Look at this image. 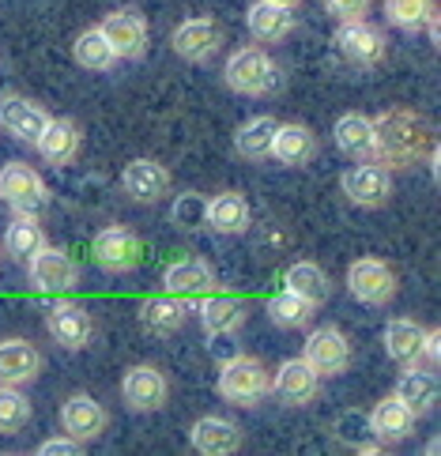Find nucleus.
<instances>
[{"instance_id":"1","label":"nucleus","mask_w":441,"mask_h":456,"mask_svg":"<svg viewBox=\"0 0 441 456\" xmlns=\"http://www.w3.org/2000/svg\"><path fill=\"white\" fill-rule=\"evenodd\" d=\"M373 136H378V162L396 170H415L427 151L434 148V133L422 113L412 106H388L373 118Z\"/></svg>"},{"instance_id":"2","label":"nucleus","mask_w":441,"mask_h":456,"mask_svg":"<svg viewBox=\"0 0 441 456\" xmlns=\"http://www.w3.org/2000/svg\"><path fill=\"white\" fill-rule=\"evenodd\" d=\"M219 396L234 407H257L272 393V373L257 354H231L219 366Z\"/></svg>"},{"instance_id":"3","label":"nucleus","mask_w":441,"mask_h":456,"mask_svg":"<svg viewBox=\"0 0 441 456\" xmlns=\"http://www.w3.org/2000/svg\"><path fill=\"white\" fill-rule=\"evenodd\" d=\"M223 84L234 94H245V99H260L280 84V64L272 61L265 45H241L223 64Z\"/></svg>"},{"instance_id":"4","label":"nucleus","mask_w":441,"mask_h":456,"mask_svg":"<svg viewBox=\"0 0 441 456\" xmlns=\"http://www.w3.org/2000/svg\"><path fill=\"white\" fill-rule=\"evenodd\" d=\"M27 280L38 295H69V290L79 287V265L72 260V253L45 241L38 253L27 256Z\"/></svg>"},{"instance_id":"5","label":"nucleus","mask_w":441,"mask_h":456,"mask_svg":"<svg viewBox=\"0 0 441 456\" xmlns=\"http://www.w3.org/2000/svg\"><path fill=\"white\" fill-rule=\"evenodd\" d=\"M91 256L94 265L110 272V275H128L140 268L143 260V241L133 226H102L91 241Z\"/></svg>"},{"instance_id":"6","label":"nucleus","mask_w":441,"mask_h":456,"mask_svg":"<svg viewBox=\"0 0 441 456\" xmlns=\"http://www.w3.org/2000/svg\"><path fill=\"white\" fill-rule=\"evenodd\" d=\"M347 295L355 302L363 305H388L392 298H396V272H392V265H385V260L378 256H358L347 265Z\"/></svg>"},{"instance_id":"7","label":"nucleus","mask_w":441,"mask_h":456,"mask_svg":"<svg viewBox=\"0 0 441 456\" xmlns=\"http://www.w3.org/2000/svg\"><path fill=\"white\" fill-rule=\"evenodd\" d=\"M336 50L339 57L355 64V69H378V64L388 57V38L378 23H366V20H347L339 23L336 30Z\"/></svg>"},{"instance_id":"8","label":"nucleus","mask_w":441,"mask_h":456,"mask_svg":"<svg viewBox=\"0 0 441 456\" xmlns=\"http://www.w3.org/2000/svg\"><path fill=\"white\" fill-rule=\"evenodd\" d=\"M0 200L12 211H38L49 204V185L45 177L23 159H12L0 167Z\"/></svg>"},{"instance_id":"9","label":"nucleus","mask_w":441,"mask_h":456,"mask_svg":"<svg viewBox=\"0 0 441 456\" xmlns=\"http://www.w3.org/2000/svg\"><path fill=\"white\" fill-rule=\"evenodd\" d=\"M302 358L314 366V373L324 381V378H339V373H347L355 351H351V339L343 336L336 324H321V329H314L306 336Z\"/></svg>"},{"instance_id":"10","label":"nucleus","mask_w":441,"mask_h":456,"mask_svg":"<svg viewBox=\"0 0 441 456\" xmlns=\"http://www.w3.org/2000/svg\"><path fill=\"white\" fill-rule=\"evenodd\" d=\"M121 400L128 411L136 415H151V411H162L170 400V381L167 373H162L159 366H147V362H136L125 370L121 378Z\"/></svg>"},{"instance_id":"11","label":"nucleus","mask_w":441,"mask_h":456,"mask_svg":"<svg viewBox=\"0 0 441 456\" xmlns=\"http://www.w3.org/2000/svg\"><path fill=\"white\" fill-rule=\"evenodd\" d=\"M339 189L358 208H385L392 200V170L381 167L378 159L355 162L351 170L339 174Z\"/></svg>"},{"instance_id":"12","label":"nucleus","mask_w":441,"mask_h":456,"mask_svg":"<svg viewBox=\"0 0 441 456\" xmlns=\"http://www.w3.org/2000/svg\"><path fill=\"white\" fill-rule=\"evenodd\" d=\"M283 407H309L321 396V378L314 373V366L306 358H283L280 370L272 373V393Z\"/></svg>"},{"instance_id":"13","label":"nucleus","mask_w":441,"mask_h":456,"mask_svg":"<svg viewBox=\"0 0 441 456\" xmlns=\"http://www.w3.org/2000/svg\"><path fill=\"white\" fill-rule=\"evenodd\" d=\"M49 121V110L35 99H27V94L20 91H8V94H0V128L12 136V140H20L27 143V148H35V140L38 133L45 128Z\"/></svg>"},{"instance_id":"14","label":"nucleus","mask_w":441,"mask_h":456,"mask_svg":"<svg viewBox=\"0 0 441 456\" xmlns=\"http://www.w3.org/2000/svg\"><path fill=\"white\" fill-rule=\"evenodd\" d=\"M223 27L216 20H208V15H196V20H185L182 27L170 35V45H174V53L189 61V64H204L211 61L219 50H223Z\"/></svg>"},{"instance_id":"15","label":"nucleus","mask_w":441,"mask_h":456,"mask_svg":"<svg viewBox=\"0 0 441 456\" xmlns=\"http://www.w3.org/2000/svg\"><path fill=\"white\" fill-rule=\"evenodd\" d=\"M121 189L128 192V200H136V204H159L170 197L174 177L155 159H133L121 170Z\"/></svg>"},{"instance_id":"16","label":"nucleus","mask_w":441,"mask_h":456,"mask_svg":"<svg viewBox=\"0 0 441 456\" xmlns=\"http://www.w3.org/2000/svg\"><path fill=\"white\" fill-rule=\"evenodd\" d=\"M45 332L49 339H53L57 347L64 351H84L91 344V336H94V321L84 305H76V302H57L53 309L45 314Z\"/></svg>"},{"instance_id":"17","label":"nucleus","mask_w":441,"mask_h":456,"mask_svg":"<svg viewBox=\"0 0 441 456\" xmlns=\"http://www.w3.org/2000/svg\"><path fill=\"white\" fill-rule=\"evenodd\" d=\"M98 27H102V35L110 38L118 61H140V57L147 53V20H143L136 8H118V12H110Z\"/></svg>"},{"instance_id":"18","label":"nucleus","mask_w":441,"mask_h":456,"mask_svg":"<svg viewBox=\"0 0 441 456\" xmlns=\"http://www.w3.org/2000/svg\"><path fill=\"white\" fill-rule=\"evenodd\" d=\"M42 366H45V358L30 339H23V336L0 339V385L23 388L42 378Z\"/></svg>"},{"instance_id":"19","label":"nucleus","mask_w":441,"mask_h":456,"mask_svg":"<svg viewBox=\"0 0 441 456\" xmlns=\"http://www.w3.org/2000/svg\"><path fill=\"white\" fill-rule=\"evenodd\" d=\"M192 314L200 317L208 336H234L241 324H245V302L234 298L231 290L211 287L208 295H200V302H196Z\"/></svg>"},{"instance_id":"20","label":"nucleus","mask_w":441,"mask_h":456,"mask_svg":"<svg viewBox=\"0 0 441 456\" xmlns=\"http://www.w3.org/2000/svg\"><path fill=\"white\" fill-rule=\"evenodd\" d=\"M366 422H370V434L378 437L381 445H400V442H407V437L415 434L419 415L400 396H385V400L373 403V411L366 415Z\"/></svg>"},{"instance_id":"21","label":"nucleus","mask_w":441,"mask_h":456,"mask_svg":"<svg viewBox=\"0 0 441 456\" xmlns=\"http://www.w3.org/2000/svg\"><path fill=\"white\" fill-rule=\"evenodd\" d=\"M110 427V415H106V407L98 403L94 396L87 393H72L69 400L61 403V430L76 437V442H94L98 434H102Z\"/></svg>"},{"instance_id":"22","label":"nucleus","mask_w":441,"mask_h":456,"mask_svg":"<svg viewBox=\"0 0 441 456\" xmlns=\"http://www.w3.org/2000/svg\"><path fill=\"white\" fill-rule=\"evenodd\" d=\"M332 140L336 148L347 155L351 162H370L378 159V136H373V118H366V113H339L336 125H332Z\"/></svg>"},{"instance_id":"23","label":"nucleus","mask_w":441,"mask_h":456,"mask_svg":"<svg viewBox=\"0 0 441 456\" xmlns=\"http://www.w3.org/2000/svg\"><path fill=\"white\" fill-rule=\"evenodd\" d=\"M189 445L200 456H231L241 449V430L223 415H200L189 427Z\"/></svg>"},{"instance_id":"24","label":"nucleus","mask_w":441,"mask_h":456,"mask_svg":"<svg viewBox=\"0 0 441 456\" xmlns=\"http://www.w3.org/2000/svg\"><path fill=\"white\" fill-rule=\"evenodd\" d=\"M79 143H84V133H79V125L72 118H49L35 140V151L49 167H69L79 155Z\"/></svg>"},{"instance_id":"25","label":"nucleus","mask_w":441,"mask_h":456,"mask_svg":"<svg viewBox=\"0 0 441 456\" xmlns=\"http://www.w3.org/2000/svg\"><path fill=\"white\" fill-rule=\"evenodd\" d=\"M189 314H192L189 298L167 295V290H162V295L147 298V302L140 305V329H143L147 336H174V332L185 329Z\"/></svg>"},{"instance_id":"26","label":"nucleus","mask_w":441,"mask_h":456,"mask_svg":"<svg viewBox=\"0 0 441 456\" xmlns=\"http://www.w3.org/2000/svg\"><path fill=\"white\" fill-rule=\"evenodd\" d=\"M211 287H216V268L200 256H182V260H174V265H167V272H162V290H167V295L200 298Z\"/></svg>"},{"instance_id":"27","label":"nucleus","mask_w":441,"mask_h":456,"mask_svg":"<svg viewBox=\"0 0 441 456\" xmlns=\"http://www.w3.org/2000/svg\"><path fill=\"white\" fill-rule=\"evenodd\" d=\"M253 223V211H249V200L241 192L226 189V192H216L208 204H204V226L216 234H245Z\"/></svg>"},{"instance_id":"28","label":"nucleus","mask_w":441,"mask_h":456,"mask_svg":"<svg viewBox=\"0 0 441 456\" xmlns=\"http://www.w3.org/2000/svg\"><path fill=\"white\" fill-rule=\"evenodd\" d=\"M314 155H317V136L309 133V125H298V121L275 125L268 159H275L280 167H306V162H314Z\"/></svg>"},{"instance_id":"29","label":"nucleus","mask_w":441,"mask_h":456,"mask_svg":"<svg viewBox=\"0 0 441 456\" xmlns=\"http://www.w3.org/2000/svg\"><path fill=\"white\" fill-rule=\"evenodd\" d=\"M245 27H249L253 42L275 45L294 30V8L272 4V0H257V4H249V12H245Z\"/></svg>"},{"instance_id":"30","label":"nucleus","mask_w":441,"mask_h":456,"mask_svg":"<svg viewBox=\"0 0 441 456\" xmlns=\"http://www.w3.org/2000/svg\"><path fill=\"white\" fill-rule=\"evenodd\" d=\"M437 393H441L437 373L422 370V362H415V366H404L400 381H396V393H392V396H400L415 415H430L437 407Z\"/></svg>"},{"instance_id":"31","label":"nucleus","mask_w":441,"mask_h":456,"mask_svg":"<svg viewBox=\"0 0 441 456\" xmlns=\"http://www.w3.org/2000/svg\"><path fill=\"white\" fill-rule=\"evenodd\" d=\"M422 336H427V329H422L419 321H412V317H392L385 324V332H381L385 354L396 366H415L419 354H422Z\"/></svg>"},{"instance_id":"32","label":"nucleus","mask_w":441,"mask_h":456,"mask_svg":"<svg viewBox=\"0 0 441 456\" xmlns=\"http://www.w3.org/2000/svg\"><path fill=\"white\" fill-rule=\"evenodd\" d=\"M45 246V231L35 211H15L8 231H4V241H0V249H4L12 260H20V265H27L30 253H38Z\"/></svg>"},{"instance_id":"33","label":"nucleus","mask_w":441,"mask_h":456,"mask_svg":"<svg viewBox=\"0 0 441 456\" xmlns=\"http://www.w3.org/2000/svg\"><path fill=\"white\" fill-rule=\"evenodd\" d=\"M283 287L290 290V295L314 302L317 309L332 295V283H329V275H324V268L317 265V260H294V265L283 272Z\"/></svg>"},{"instance_id":"34","label":"nucleus","mask_w":441,"mask_h":456,"mask_svg":"<svg viewBox=\"0 0 441 456\" xmlns=\"http://www.w3.org/2000/svg\"><path fill=\"white\" fill-rule=\"evenodd\" d=\"M275 121L272 113H257V118L241 121L238 133H234V151L245 159V162H265L272 155V136H275Z\"/></svg>"},{"instance_id":"35","label":"nucleus","mask_w":441,"mask_h":456,"mask_svg":"<svg viewBox=\"0 0 441 456\" xmlns=\"http://www.w3.org/2000/svg\"><path fill=\"white\" fill-rule=\"evenodd\" d=\"M72 61L84 72H110L113 64H118V53H113L110 38L102 35V27H87V30H79L72 42Z\"/></svg>"},{"instance_id":"36","label":"nucleus","mask_w":441,"mask_h":456,"mask_svg":"<svg viewBox=\"0 0 441 456\" xmlns=\"http://www.w3.org/2000/svg\"><path fill=\"white\" fill-rule=\"evenodd\" d=\"M314 314H317V305L298 298V295H290L287 287L280 290V295L268 298V321L275 324V329H306V324L314 321Z\"/></svg>"},{"instance_id":"37","label":"nucleus","mask_w":441,"mask_h":456,"mask_svg":"<svg viewBox=\"0 0 441 456\" xmlns=\"http://www.w3.org/2000/svg\"><path fill=\"white\" fill-rule=\"evenodd\" d=\"M30 419H35V407H30V400L15 385H0V434H4V437L23 434L30 427Z\"/></svg>"},{"instance_id":"38","label":"nucleus","mask_w":441,"mask_h":456,"mask_svg":"<svg viewBox=\"0 0 441 456\" xmlns=\"http://www.w3.org/2000/svg\"><path fill=\"white\" fill-rule=\"evenodd\" d=\"M434 12H437V0H385L388 27L407 30V35H415V30L427 27V20Z\"/></svg>"},{"instance_id":"39","label":"nucleus","mask_w":441,"mask_h":456,"mask_svg":"<svg viewBox=\"0 0 441 456\" xmlns=\"http://www.w3.org/2000/svg\"><path fill=\"white\" fill-rule=\"evenodd\" d=\"M204 197L200 192H182L177 197V204H174V211H170V219H174V226H182V231H200L204 226Z\"/></svg>"},{"instance_id":"40","label":"nucleus","mask_w":441,"mask_h":456,"mask_svg":"<svg viewBox=\"0 0 441 456\" xmlns=\"http://www.w3.org/2000/svg\"><path fill=\"white\" fill-rule=\"evenodd\" d=\"M373 0H321V8L332 15V20L339 23H347V20H366V12H370Z\"/></svg>"},{"instance_id":"41","label":"nucleus","mask_w":441,"mask_h":456,"mask_svg":"<svg viewBox=\"0 0 441 456\" xmlns=\"http://www.w3.org/2000/svg\"><path fill=\"white\" fill-rule=\"evenodd\" d=\"M87 445L84 442H76V437H69V434H61V437H49V442H42L38 445V452L42 456H64V452H72V456H79Z\"/></svg>"},{"instance_id":"42","label":"nucleus","mask_w":441,"mask_h":456,"mask_svg":"<svg viewBox=\"0 0 441 456\" xmlns=\"http://www.w3.org/2000/svg\"><path fill=\"white\" fill-rule=\"evenodd\" d=\"M437 358H441V332L437 329H427V336H422L419 362H427V370H437Z\"/></svg>"},{"instance_id":"43","label":"nucleus","mask_w":441,"mask_h":456,"mask_svg":"<svg viewBox=\"0 0 441 456\" xmlns=\"http://www.w3.org/2000/svg\"><path fill=\"white\" fill-rule=\"evenodd\" d=\"M272 4H283V8H302L306 0H272Z\"/></svg>"}]
</instances>
